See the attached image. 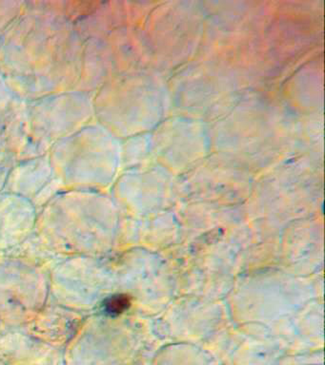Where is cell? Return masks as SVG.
<instances>
[{"label": "cell", "mask_w": 325, "mask_h": 365, "mask_svg": "<svg viewBox=\"0 0 325 365\" xmlns=\"http://www.w3.org/2000/svg\"><path fill=\"white\" fill-rule=\"evenodd\" d=\"M131 302L129 297L124 294H116L108 297L102 304V309L108 316H118L124 313L130 307Z\"/></svg>", "instance_id": "6da1fadb"}]
</instances>
